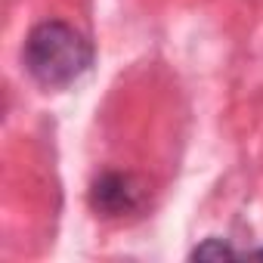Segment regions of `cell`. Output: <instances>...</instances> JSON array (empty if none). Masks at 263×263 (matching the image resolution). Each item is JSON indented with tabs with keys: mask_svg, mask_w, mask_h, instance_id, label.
<instances>
[{
	"mask_svg": "<svg viewBox=\"0 0 263 263\" xmlns=\"http://www.w3.org/2000/svg\"><path fill=\"white\" fill-rule=\"evenodd\" d=\"M25 71L44 90H62L81 81L93 65V44L84 31L62 19L37 22L22 47Z\"/></svg>",
	"mask_w": 263,
	"mask_h": 263,
	"instance_id": "1",
	"label": "cell"
},
{
	"mask_svg": "<svg viewBox=\"0 0 263 263\" xmlns=\"http://www.w3.org/2000/svg\"><path fill=\"white\" fill-rule=\"evenodd\" d=\"M149 189L140 177L134 174H124V171H105L93 180L90 186V208L99 217L118 220V217H130V214H140L146 208Z\"/></svg>",
	"mask_w": 263,
	"mask_h": 263,
	"instance_id": "2",
	"label": "cell"
},
{
	"mask_svg": "<svg viewBox=\"0 0 263 263\" xmlns=\"http://www.w3.org/2000/svg\"><path fill=\"white\" fill-rule=\"evenodd\" d=\"M232 257H245V254L235 251L226 238H217V235L204 238V241L195 245L192 254H189V260H232Z\"/></svg>",
	"mask_w": 263,
	"mask_h": 263,
	"instance_id": "3",
	"label": "cell"
},
{
	"mask_svg": "<svg viewBox=\"0 0 263 263\" xmlns=\"http://www.w3.org/2000/svg\"><path fill=\"white\" fill-rule=\"evenodd\" d=\"M245 257H263V248H254V251H245Z\"/></svg>",
	"mask_w": 263,
	"mask_h": 263,
	"instance_id": "4",
	"label": "cell"
}]
</instances>
